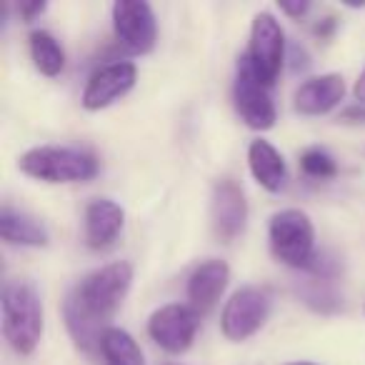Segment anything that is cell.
<instances>
[{
    "instance_id": "277c9868",
    "label": "cell",
    "mask_w": 365,
    "mask_h": 365,
    "mask_svg": "<svg viewBox=\"0 0 365 365\" xmlns=\"http://www.w3.org/2000/svg\"><path fill=\"white\" fill-rule=\"evenodd\" d=\"M268 240L270 250H273L275 260L293 270H303L308 273L318 260V250H315V228L308 213L298 208L280 210L270 218L268 225Z\"/></svg>"
},
{
    "instance_id": "8fae6325",
    "label": "cell",
    "mask_w": 365,
    "mask_h": 365,
    "mask_svg": "<svg viewBox=\"0 0 365 365\" xmlns=\"http://www.w3.org/2000/svg\"><path fill=\"white\" fill-rule=\"evenodd\" d=\"M210 218H213L215 235L223 243L235 240L245 230V223H248V200H245L243 188L233 178H220L213 185Z\"/></svg>"
},
{
    "instance_id": "ba28073f",
    "label": "cell",
    "mask_w": 365,
    "mask_h": 365,
    "mask_svg": "<svg viewBox=\"0 0 365 365\" xmlns=\"http://www.w3.org/2000/svg\"><path fill=\"white\" fill-rule=\"evenodd\" d=\"M200 328V315L190 305L170 303L158 308L148 320V335L155 340L158 348L170 355H182L193 345Z\"/></svg>"
},
{
    "instance_id": "9a60e30c",
    "label": "cell",
    "mask_w": 365,
    "mask_h": 365,
    "mask_svg": "<svg viewBox=\"0 0 365 365\" xmlns=\"http://www.w3.org/2000/svg\"><path fill=\"white\" fill-rule=\"evenodd\" d=\"M125 225V210L115 200L98 198L86 208V243L93 250H106L118 240Z\"/></svg>"
},
{
    "instance_id": "9c48e42d",
    "label": "cell",
    "mask_w": 365,
    "mask_h": 365,
    "mask_svg": "<svg viewBox=\"0 0 365 365\" xmlns=\"http://www.w3.org/2000/svg\"><path fill=\"white\" fill-rule=\"evenodd\" d=\"M113 28L133 56H148L158 41L155 13L143 0H118L113 6Z\"/></svg>"
},
{
    "instance_id": "8992f818",
    "label": "cell",
    "mask_w": 365,
    "mask_h": 365,
    "mask_svg": "<svg viewBox=\"0 0 365 365\" xmlns=\"http://www.w3.org/2000/svg\"><path fill=\"white\" fill-rule=\"evenodd\" d=\"M233 101L240 120L253 130H270L278 120V110H275L270 88L255 76L245 56L238 61V71H235Z\"/></svg>"
},
{
    "instance_id": "52a82bcc",
    "label": "cell",
    "mask_w": 365,
    "mask_h": 365,
    "mask_svg": "<svg viewBox=\"0 0 365 365\" xmlns=\"http://www.w3.org/2000/svg\"><path fill=\"white\" fill-rule=\"evenodd\" d=\"M245 58L250 61V68H253L255 76L268 88L278 81L285 63V33L280 28V23L275 21V16L258 13L253 18V26H250V48L245 53Z\"/></svg>"
},
{
    "instance_id": "cb8c5ba5",
    "label": "cell",
    "mask_w": 365,
    "mask_h": 365,
    "mask_svg": "<svg viewBox=\"0 0 365 365\" xmlns=\"http://www.w3.org/2000/svg\"><path fill=\"white\" fill-rule=\"evenodd\" d=\"M335 26H338V21H335L333 16H328V18H323V21L315 26V36H320L325 41V38H330L333 36V31H335Z\"/></svg>"
},
{
    "instance_id": "603a6c76",
    "label": "cell",
    "mask_w": 365,
    "mask_h": 365,
    "mask_svg": "<svg viewBox=\"0 0 365 365\" xmlns=\"http://www.w3.org/2000/svg\"><path fill=\"white\" fill-rule=\"evenodd\" d=\"M310 8H313L310 3H280V13H285V16L293 18V21H300V18H305Z\"/></svg>"
},
{
    "instance_id": "7a4b0ae2",
    "label": "cell",
    "mask_w": 365,
    "mask_h": 365,
    "mask_svg": "<svg viewBox=\"0 0 365 365\" xmlns=\"http://www.w3.org/2000/svg\"><path fill=\"white\" fill-rule=\"evenodd\" d=\"M3 335L18 355L28 358L36 353L43 338V300L33 280L11 278L0 293Z\"/></svg>"
},
{
    "instance_id": "7402d4cb",
    "label": "cell",
    "mask_w": 365,
    "mask_h": 365,
    "mask_svg": "<svg viewBox=\"0 0 365 365\" xmlns=\"http://www.w3.org/2000/svg\"><path fill=\"white\" fill-rule=\"evenodd\" d=\"M340 123H353V125H365V106H350V108H345L343 113H340V118H338Z\"/></svg>"
},
{
    "instance_id": "4fadbf2b",
    "label": "cell",
    "mask_w": 365,
    "mask_h": 365,
    "mask_svg": "<svg viewBox=\"0 0 365 365\" xmlns=\"http://www.w3.org/2000/svg\"><path fill=\"white\" fill-rule=\"evenodd\" d=\"M228 280H230V268L225 260L218 258L203 260L188 278V300H190L188 305L198 315L208 313L220 300V295L225 293Z\"/></svg>"
},
{
    "instance_id": "2e32d148",
    "label": "cell",
    "mask_w": 365,
    "mask_h": 365,
    "mask_svg": "<svg viewBox=\"0 0 365 365\" xmlns=\"http://www.w3.org/2000/svg\"><path fill=\"white\" fill-rule=\"evenodd\" d=\"M248 165L253 173L255 180L263 185L268 193H280L285 188V180H288V168H285L283 155L278 153V148L273 143L258 140L250 143L248 148Z\"/></svg>"
},
{
    "instance_id": "484cf974",
    "label": "cell",
    "mask_w": 365,
    "mask_h": 365,
    "mask_svg": "<svg viewBox=\"0 0 365 365\" xmlns=\"http://www.w3.org/2000/svg\"><path fill=\"white\" fill-rule=\"evenodd\" d=\"M285 365H318V363H305V360H300V363H285Z\"/></svg>"
},
{
    "instance_id": "3957f363",
    "label": "cell",
    "mask_w": 365,
    "mask_h": 365,
    "mask_svg": "<svg viewBox=\"0 0 365 365\" xmlns=\"http://www.w3.org/2000/svg\"><path fill=\"white\" fill-rule=\"evenodd\" d=\"M18 168L33 180L86 182L98 175V158L81 148L38 145L18 158Z\"/></svg>"
},
{
    "instance_id": "44dd1931",
    "label": "cell",
    "mask_w": 365,
    "mask_h": 365,
    "mask_svg": "<svg viewBox=\"0 0 365 365\" xmlns=\"http://www.w3.org/2000/svg\"><path fill=\"white\" fill-rule=\"evenodd\" d=\"M48 8V3H41V0H36V3H23L21 8H18V16L23 18V23H33L38 16H43Z\"/></svg>"
},
{
    "instance_id": "7c38bea8",
    "label": "cell",
    "mask_w": 365,
    "mask_h": 365,
    "mask_svg": "<svg viewBox=\"0 0 365 365\" xmlns=\"http://www.w3.org/2000/svg\"><path fill=\"white\" fill-rule=\"evenodd\" d=\"M308 278L298 283V295L308 308L315 313H338L343 308V295L335 288V278H338V263L328 255H318L315 265L308 270Z\"/></svg>"
},
{
    "instance_id": "5b68a950",
    "label": "cell",
    "mask_w": 365,
    "mask_h": 365,
    "mask_svg": "<svg viewBox=\"0 0 365 365\" xmlns=\"http://www.w3.org/2000/svg\"><path fill=\"white\" fill-rule=\"evenodd\" d=\"M273 310V295L263 285H245L235 290L230 300L225 303L220 315V330L230 343H243L253 338Z\"/></svg>"
},
{
    "instance_id": "e0dca14e",
    "label": "cell",
    "mask_w": 365,
    "mask_h": 365,
    "mask_svg": "<svg viewBox=\"0 0 365 365\" xmlns=\"http://www.w3.org/2000/svg\"><path fill=\"white\" fill-rule=\"evenodd\" d=\"M0 238L8 245H21V248H46L51 233L38 218L11 208V205H3V210H0Z\"/></svg>"
},
{
    "instance_id": "ac0fdd59",
    "label": "cell",
    "mask_w": 365,
    "mask_h": 365,
    "mask_svg": "<svg viewBox=\"0 0 365 365\" xmlns=\"http://www.w3.org/2000/svg\"><path fill=\"white\" fill-rule=\"evenodd\" d=\"M101 358L106 365H145V358H143L135 338L115 325H110L103 335Z\"/></svg>"
},
{
    "instance_id": "6da1fadb",
    "label": "cell",
    "mask_w": 365,
    "mask_h": 365,
    "mask_svg": "<svg viewBox=\"0 0 365 365\" xmlns=\"http://www.w3.org/2000/svg\"><path fill=\"white\" fill-rule=\"evenodd\" d=\"M133 285V265L115 260L88 273L63 303V318L78 350L93 355L101 350V340L110 328V318L125 300Z\"/></svg>"
},
{
    "instance_id": "d4e9b609",
    "label": "cell",
    "mask_w": 365,
    "mask_h": 365,
    "mask_svg": "<svg viewBox=\"0 0 365 365\" xmlns=\"http://www.w3.org/2000/svg\"><path fill=\"white\" fill-rule=\"evenodd\" d=\"M353 96H355V101H358L360 106H365V71L360 73L358 83H355V88H353Z\"/></svg>"
},
{
    "instance_id": "5bb4252c",
    "label": "cell",
    "mask_w": 365,
    "mask_h": 365,
    "mask_svg": "<svg viewBox=\"0 0 365 365\" xmlns=\"http://www.w3.org/2000/svg\"><path fill=\"white\" fill-rule=\"evenodd\" d=\"M345 98V81L338 73H325V76L308 78L303 86L295 91L293 106L300 115H325Z\"/></svg>"
},
{
    "instance_id": "4316f807",
    "label": "cell",
    "mask_w": 365,
    "mask_h": 365,
    "mask_svg": "<svg viewBox=\"0 0 365 365\" xmlns=\"http://www.w3.org/2000/svg\"><path fill=\"white\" fill-rule=\"evenodd\" d=\"M163 365H182V363H163Z\"/></svg>"
},
{
    "instance_id": "d6986e66",
    "label": "cell",
    "mask_w": 365,
    "mask_h": 365,
    "mask_svg": "<svg viewBox=\"0 0 365 365\" xmlns=\"http://www.w3.org/2000/svg\"><path fill=\"white\" fill-rule=\"evenodd\" d=\"M31 58L33 66L48 78H56L66 68V51L56 41V36L48 31H33L31 33Z\"/></svg>"
},
{
    "instance_id": "30bf717a",
    "label": "cell",
    "mask_w": 365,
    "mask_h": 365,
    "mask_svg": "<svg viewBox=\"0 0 365 365\" xmlns=\"http://www.w3.org/2000/svg\"><path fill=\"white\" fill-rule=\"evenodd\" d=\"M138 81V68L130 61H115L101 66L91 78H88L86 88H83V108L86 110H103V108L113 106L115 101L125 98L128 93L135 88Z\"/></svg>"
},
{
    "instance_id": "ffe728a7",
    "label": "cell",
    "mask_w": 365,
    "mask_h": 365,
    "mask_svg": "<svg viewBox=\"0 0 365 365\" xmlns=\"http://www.w3.org/2000/svg\"><path fill=\"white\" fill-rule=\"evenodd\" d=\"M300 168H303L305 175L315 178V180H330V178L338 175V163L323 148H308L300 155Z\"/></svg>"
}]
</instances>
